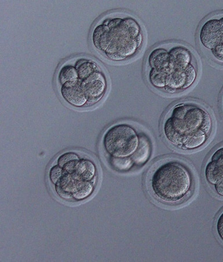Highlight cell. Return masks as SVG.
Here are the masks:
<instances>
[{
	"label": "cell",
	"mask_w": 223,
	"mask_h": 262,
	"mask_svg": "<svg viewBox=\"0 0 223 262\" xmlns=\"http://www.w3.org/2000/svg\"><path fill=\"white\" fill-rule=\"evenodd\" d=\"M210 115L198 104L181 103L174 106L163 123V133L169 144L181 148L187 140L199 133L210 135Z\"/></svg>",
	"instance_id": "obj_1"
},
{
	"label": "cell",
	"mask_w": 223,
	"mask_h": 262,
	"mask_svg": "<svg viewBox=\"0 0 223 262\" xmlns=\"http://www.w3.org/2000/svg\"><path fill=\"white\" fill-rule=\"evenodd\" d=\"M193 177L188 167L176 160L164 162L154 168L149 179L153 196L167 204L179 203L193 189Z\"/></svg>",
	"instance_id": "obj_2"
},
{
	"label": "cell",
	"mask_w": 223,
	"mask_h": 262,
	"mask_svg": "<svg viewBox=\"0 0 223 262\" xmlns=\"http://www.w3.org/2000/svg\"><path fill=\"white\" fill-rule=\"evenodd\" d=\"M108 26V48L105 54L113 61L129 58L139 51L144 36L139 24L132 17H115L104 21Z\"/></svg>",
	"instance_id": "obj_3"
},
{
	"label": "cell",
	"mask_w": 223,
	"mask_h": 262,
	"mask_svg": "<svg viewBox=\"0 0 223 262\" xmlns=\"http://www.w3.org/2000/svg\"><path fill=\"white\" fill-rule=\"evenodd\" d=\"M103 143L111 157L129 158L139 146L140 136L132 126L126 123L117 124L106 131Z\"/></svg>",
	"instance_id": "obj_4"
},
{
	"label": "cell",
	"mask_w": 223,
	"mask_h": 262,
	"mask_svg": "<svg viewBox=\"0 0 223 262\" xmlns=\"http://www.w3.org/2000/svg\"><path fill=\"white\" fill-rule=\"evenodd\" d=\"M80 81L89 103L95 104L104 97L106 91L107 84L104 75L101 70L97 71L86 79Z\"/></svg>",
	"instance_id": "obj_5"
},
{
	"label": "cell",
	"mask_w": 223,
	"mask_h": 262,
	"mask_svg": "<svg viewBox=\"0 0 223 262\" xmlns=\"http://www.w3.org/2000/svg\"><path fill=\"white\" fill-rule=\"evenodd\" d=\"M197 77V69L192 64L186 69H177L169 77L166 90L169 93L186 90L193 85Z\"/></svg>",
	"instance_id": "obj_6"
},
{
	"label": "cell",
	"mask_w": 223,
	"mask_h": 262,
	"mask_svg": "<svg viewBox=\"0 0 223 262\" xmlns=\"http://www.w3.org/2000/svg\"><path fill=\"white\" fill-rule=\"evenodd\" d=\"M199 40L204 47L210 50L221 43L219 19H209L205 22L200 30Z\"/></svg>",
	"instance_id": "obj_7"
},
{
	"label": "cell",
	"mask_w": 223,
	"mask_h": 262,
	"mask_svg": "<svg viewBox=\"0 0 223 262\" xmlns=\"http://www.w3.org/2000/svg\"><path fill=\"white\" fill-rule=\"evenodd\" d=\"M61 94L68 103L76 107H82L88 103L87 96L79 79L76 81L66 82L62 85Z\"/></svg>",
	"instance_id": "obj_8"
},
{
	"label": "cell",
	"mask_w": 223,
	"mask_h": 262,
	"mask_svg": "<svg viewBox=\"0 0 223 262\" xmlns=\"http://www.w3.org/2000/svg\"><path fill=\"white\" fill-rule=\"evenodd\" d=\"M152 146L148 137L145 135L140 136L139 146L131 158L134 163L137 166H143L149 161L151 157Z\"/></svg>",
	"instance_id": "obj_9"
},
{
	"label": "cell",
	"mask_w": 223,
	"mask_h": 262,
	"mask_svg": "<svg viewBox=\"0 0 223 262\" xmlns=\"http://www.w3.org/2000/svg\"><path fill=\"white\" fill-rule=\"evenodd\" d=\"M205 176L207 181L215 185L223 178V165L216 161L209 162L205 167Z\"/></svg>",
	"instance_id": "obj_10"
},
{
	"label": "cell",
	"mask_w": 223,
	"mask_h": 262,
	"mask_svg": "<svg viewBox=\"0 0 223 262\" xmlns=\"http://www.w3.org/2000/svg\"><path fill=\"white\" fill-rule=\"evenodd\" d=\"M74 189L73 191V196L74 199L83 200L90 196L93 190V186L90 182L84 180L79 178L75 179Z\"/></svg>",
	"instance_id": "obj_11"
},
{
	"label": "cell",
	"mask_w": 223,
	"mask_h": 262,
	"mask_svg": "<svg viewBox=\"0 0 223 262\" xmlns=\"http://www.w3.org/2000/svg\"><path fill=\"white\" fill-rule=\"evenodd\" d=\"M80 81L86 79L92 74L101 70L99 67L92 61L81 59L75 65Z\"/></svg>",
	"instance_id": "obj_12"
},
{
	"label": "cell",
	"mask_w": 223,
	"mask_h": 262,
	"mask_svg": "<svg viewBox=\"0 0 223 262\" xmlns=\"http://www.w3.org/2000/svg\"><path fill=\"white\" fill-rule=\"evenodd\" d=\"M95 172L96 168L94 164L86 159L80 161L75 169V174L86 181H90L93 179Z\"/></svg>",
	"instance_id": "obj_13"
},
{
	"label": "cell",
	"mask_w": 223,
	"mask_h": 262,
	"mask_svg": "<svg viewBox=\"0 0 223 262\" xmlns=\"http://www.w3.org/2000/svg\"><path fill=\"white\" fill-rule=\"evenodd\" d=\"M79 162V158L74 153L63 154L58 159L57 163L67 172L72 173L75 171Z\"/></svg>",
	"instance_id": "obj_14"
},
{
	"label": "cell",
	"mask_w": 223,
	"mask_h": 262,
	"mask_svg": "<svg viewBox=\"0 0 223 262\" xmlns=\"http://www.w3.org/2000/svg\"><path fill=\"white\" fill-rule=\"evenodd\" d=\"M209 136L206 133L202 132L192 136L183 144L181 149L190 150L201 147L207 143Z\"/></svg>",
	"instance_id": "obj_15"
},
{
	"label": "cell",
	"mask_w": 223,
	"mask_h": 262,
	"mask_svg": "<svg viewBox=\"0 0 223 262\" xmlns=\"http://www.w3.org/2000/svg\"><path fill=\"white\" fill-rule=\"evenodd\" d=\"M78 79V74L75 67L66 65L62 68L58 75V81L62 86L68 82L76 81Z\"/></svg>",
	"instance_id": "obj_16"
},
{
	"label": "cell",
	"mask_w": 223,
	"mask_h": 262,
	"mask_svg": "<svg viewBox=\"0 0 223 262\" xmlns=\"http://www.w3.org/2000/svg\"><path fill=\"white\" fill-rule=\"evenodd\" d=\"M149 81L151 85L157 89H165L168 86L169 77L161 73L151 69L149 74Z\"/></svg>",
	"instance_id": "obj_17"
},
{
	"label": "cell",
	"mask_w": 223,
	"mask_h": 262,
	"mask_svg": "<svg viewBox=\"0 0 223 262\" xmlns=\"http://www.w3.org/2000/svg\"><path fill=\"white\" fill-rule=\"evenodd\" d=\"M110 164L113 169L118 171H127L130 170L134 165H135V163H134L131 157H111Z\"/></svg>",
	"instance_id": "obj_18"
},
{
	"label": "cell",
	"mask_w": 223,
	"mask_h": 262,
	"mask_svg": "<svg viewBox=\"0 0 223 262\" xmlns=\"http://www.w3.org/2000/svg\"><path fill=\"white\" fill-rule=\"evenodd\" d=\"M63 176V168H62L59 166H55L51 168L50 178L53 184H57Z\"/></svg>",
	"instance_id": "obj_19"
},
{
	"label": "cell",
	"mask_w": 223,
	"mask_h": 262,
	"mask_svg": "<svg viewBox=\"0 0 223 262\" xmlns=\"http://www.w3.org/2000/svg\"><path fill=\"white\" fill-rule=\"evenodd\" d=\"M214 57L220 61L223 62V44L221 43L211 50Z\"/></svg>",
	"instance_id": "obj_20"
},
{
	"label": "cell",
	"mask_w": 223,
	"mask_h": 262,
	"mask_svg": "<svg viewBox=\"0 0 223 262\" xmlns=\"http://www.w3.org/2000/svg\"><path fill=\"white\" fill-rule=\"evenodd\" d=\"M211 161L217 162L223 165V147L218 149L213 153Z\"/></svg>",
	"instance_id": "obj_21"
},
{
	"label": "cell",
	"mask_w": 223,
	"mask_h": 262,
	"mask_svg": "<svg viewBox=\"0 0 223 262\" xmlns=\"http://www.w3.org/2000/svg\"><path fill=\"white\" fill-rule=\"evenodd\" d=\"M216 230L218 236L223 242V212L221 213L217 221Z\"/></svg>",
	"instance_id": "obj_22"
},
{
	"label": "cell",
	"mask_w": 223,
	"mask_h": 262,
	"mask_svg": "<svg viewBox=\"0 0 223 262\" xmlns=\"http://www.w3.org/2000/svg\"><path fill=\"white\" fill-rule=\"evenodd\" d=\"M214 186H215V189L217 193L220 195V196H223V178Z\"/></svg>",
	"instance_id": "obj_23"
},
{
	"label": "cell",
	"mask_w": 223,
	"mask_h": 262,
	"mask_svg": "<svg viewBox=\"0 0 223 262\" xmlns=\"http://www.w3.org/2000/svg\"><path fill=\"white\" fill-rule=\"evenodd\" d=\"M220 26V32L221 36V43L223 44V17L222 18L219 19Z\"/></svg>",
	"instance_id": "obj_24"
},
{
	"label": "cell",
	"mask_w": 223,
	"mask_h": 262,
	"mask_svg": "<svg viewBox=\"0 0 223 262\" xmlns=\"http://www.w3.org/2000/svg\"><path fill=\"white\" fill-rule=\"evenodd\" d=\"M222 99H223V97H222Z\"/></svg>",
	"instance_id": "obj_25"
}]
</instances>
